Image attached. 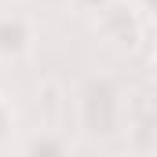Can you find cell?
I'll list each match as a JSON object with an SVG mask.
<instances>
[{
    "mask_svg": "<svg viewBox=\"0 0 157 157\" xmlns=\"http://www.w3.org/2000/svg\"><path fill=\"white\" fill-rule=\"evenodd\" d=\"M73 106H77V128L88 139H113L124 128V113H128L124 88L110 73H88L77 84Z\"/></svg>",
    "mask_w": 157,
    "mask_h": 157,
    "instance_id": "1",
    "label": "cell"
},
{
    "mask_svg": "<svg viewBox=\"0 0 157 157\" xmlns=\"http://www.w3.org/2000/svg\"><path fill=\"white\" fill-rule=\"evenodd\" d=\"M95 33L113 51H135L143 44V15L132 0H113L102 15H95Z\"/></svg>",
    "mask_w": 157,
    "mask_h": 157,
    "instance_id": "2",
    "label": "cell"
},
{
    "mask_svg": "<svg viewBox=\"0 0 157 157\" xmlns=\"http://www.w3.org/2000/svg\"><path fill=\"white\" fill-rule=\"evenodd\" d=\"M37 44V22L22 11H0V62H22Z\"/></svg>",
    "mask_w": 157,
    "mask_h": 157,
    "instance_id": "3",
    "label": "cell"
},
{
    "mask_svg": "<svg viewBox=\"0 0 157 157\" xmlns=\"http://www.w3.org/2000/svg\"><path fill=\"white\" fill-rule=\"evenodd\" d=\"M22 157H77V154H73V143H70L66 132H59V128H37L33 135H26Z\"/></svg>",
    "mask_w": 157,
    "mask_h": 157,
    "instance_id": "4",
    "label": "cell"
},
{
    "mask_svg": "<svg viewBox=\"0 0 157 157\" xmlns=\"http://www.w3.org/2000/svg\"><path fill=\"white\" fill-rule=\"evenodd\" d=\"M70 4H73V11H77V15H91V18H95V15H102L113 0H70Z\"/></svg>",
    "mask_w": 157,
    "mask_h": 157,
    "instance_id": "5",
    "label": "cell"
},
{
    "mask_svg": "<svg viewBox=\"0 0 157 157\" xmlns=\"http://www.w3.org/2000/svg\"><path fill=\"white\" fill-rule=\"evenodd\" d=\"M11 124H15V113H11V106L0 99V143L7 139V132H11Z\"/></svg>",
    "mask_w": 157,
    "mask_h": 157,
    "instance_id": "6",
    "label": "cell"
},
{
    "mask_svg": "<svg viewBox=\"0 0 157 157\" xmlns=\"http://www.w3.org/2000/svg\"><path fill=\"white\" fill-rule=\"evenodd\" d=\"M135 7H139V15H154L157 18V0H132Z\"/></svg>",
    "mask_w": 157,
    "mask_h": 157,
    "instance_id": "7",
    "label": "cell"
},
{
    "mask_svg": "<svg viewBox=\"0 0 157 157\" xmlns=\"http://www.w3.org/2000/svg\"><path fill=\"white\" fill-rule=\"evenodd\" d=\"M150 154L157 157V124H154V128H150Z\"/></svg>",
    "mask_w": 157,
    "mask_h": 157,
    "instance_id": "8",
    "label": "cell"
},
{
    "mask_svg": "<svg viewBox=\"0 0 157 157\" xmlns=\"http://www.w3.org/2000/svg\"><path fill=\"white\" fill-rule=\"evenodd\" d=\"M154 62H157V55H154Z\"/></svg>",
    "mask_w": 157,
    "mask_h": 157,
    "instance_id": "9",
    "label": "cell"
}]
</instances>
